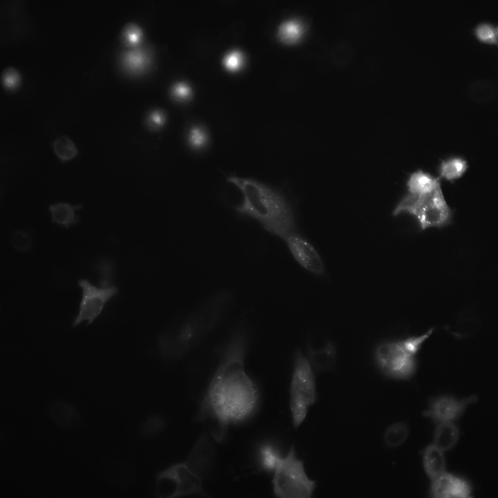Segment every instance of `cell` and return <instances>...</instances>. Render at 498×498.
Instances as JSON below:
<instances>
[{
  "label": "cell",
  "mask_w": 498,
  "mask_h": 498,
  "mask_svg": "<svg viewBox=\"0 0 498 498\" xmlns=\"http://www.w3.org/2000/svg\"><path fill=\"white\" fill-rule=\"evenodd\" d=\"M248 340L242 329L230 337L196 417V421H211L210 432L217 442L223 440L231 425L252 416L259 403L258 387L245 368Z\"/></svg>",
  "instance_id": "cell-1"
},
{
  "label": "cell",
  "mask_w": 498,
  "mask_h": 498,
  "mask_svg": "<svg viewBox=\"0 0 498 498\" xmlns=\"http://www.w3.org/2000/svg\"><path fill=\"white\" fill-rule=\"evenodd\" d=\"M227 180L238 188L242 196L241 202L234 206L237 213L256 220L283 240L295 232L293 211L279 191L251 178L229 176Z\"/></svg>",
  "instance_id": "cell-2"
},
{
  "label": "cell",
  "mask_w": 498,
  "mask_h": 498,
  "mask_svg": "<svg viewBox=\"0 0 498 498\" xmlns=\"http://www.w3.org/2000/svg\"><path fill=\"white\" fill-rule=\"evenodd\" d=\"M402 213L412 215L422 230L441 228L451 220V210L447 205L441 186L424 194L409 193L398 203L392 214Z\"/></svg>",
  "instance_id": "cell-3"
},
{
  "label": "cell",
  "mask_w": 498,
  "mask_h": 498,
  "mask_svg": "<svg viewBox=\"0 0 498 498\" xmlns=\"http://www.w3.org/2000/svg\"><path fill=\"white\" fill-rule=\"evenodd\" d=\"M317 399L315 377L311 365L300 350L294 355L289 387V405L292 422L298 427L306 417L309 408Z\"/></svg>",
  "instance_id": "cell-4"
},
{
  "label": "cell",
  "mask_w": 498,
  "mask_h": 498,
  "mask_svg": "<svg viewBox=\"0 0 498 498\" xmlns=\"http://www.w3.org/2000/svg\"><path fill=\"white\" fill-rule=\"evenodd\" d=\"M273 494L280 498H310L316 482L307 475L303 461L296 456L294 445L282 457L274 471Z\"/></svg>",
  "instance_id": "cell-5"
},
{
  "label": "cell",
  "mask_w": 498,
  "mask_h": 498,
  "mask_svg": "<svg viewBox=\"0 0 498 498\" xmlns=\"http://www.w3.org/2000/svg\"><path fill=\"white\" fill-rule=\"evenodd\" d=\"M374 354L380 371L390 378L408 379L415 372L416 355L406 348L403 340L382 342L376 347Z\"/></svg>",
  "instance_id": "cell-6"
},
{
  "label": "cell",
  "mask_w": 498,
  "mask_h": 498,
  "mask_svg": "<svg viewBox=\"0 0 498 498\" xmlns=\"http://www.w3.org/2000/svg\"><path fill=\"white\" fill-rule=\"evenodd\" d=\"M100 286L92 284L87 279H81L78 285L82 291L79 311L72 326L76 327L84 321L89 325L101 314L106 303L117 292L116 287L108 282H102Z\"/></svg>",
  "instance_id": "cell-7"
},
{
  "label": "cell",
  "mask_w": 498,
  "mask_h": 498,
  "mask_svg": "<svg viewBox=\"0 0 498 498\" xmlns=\"http://www.w3.org/2000/svg\"><path fill=\"white\" fill-rule=\"evenodd\" d=\"M477 400L474 395L462 399L447 395L436 397L430 400L423 415L438 424L453 422L462 415L469 404Z\"/></svg>",
  "instance_id": "cell-8"
},
{
  "label": "cell",
  "mask_w": 498,
  "mask_h": 498,
  "mask_svg": "<svg viewBox=\"0 0 498 498\" xmlns=\"http://www.w3.org/2000/svg\"><path fill=\"white\" fill-rule=\"evenodd\" d=\"M284 241L300 266L317 275L323 274L324 267L321 258L309 242L295 232L288 235Z\"/></svg>",
  "instance_id": "cell-9"
},
{
  "label": "cell",
  "mask_w": 498,
  "mask_h": 498,
  "mask_svg": "<svg viewBox=\"0 0 498 498\" xmlns=\"http://www.w3.org/2000/svg\"><path fill=\"white\" fill-rule=\"evenodd\" d=\"M175 481V498L187 496L207 495L202 486V479L191 471L184 462L172 464L163 470Z\"/></svg>",
  "instance_id": "cell-10"
},
{
  "label": "cell",
  "mask_w": 498,
  "mask_h": 498,
  "mask_svg": "<svg viewBox=\"0 0 498 498\" xmlns=\"http://www.w3.org/2000/svg\"><path fill=\"white\" fill-rule=\"evenodd\" d=\"M471 492L466 480L446 471L431 480L430 488V496L436 498H467Z\"/></svg>",
  "instance_id": "cell-11"
},
{
  "label": "cell",
  "mask_w": 498,
  "mask_h": 498,
  "mask_svg": "<svg viewBox=\"0 0 498 498\" xmlns=\"http://www.w3.org/2000/svg\"><path fill=\"white\" fill-rule=\"evenodd\" d=\"M213 447L208 436L202 434L185 461L189 469L202 479L212 465L214 454Z\"/></svg>",
  "instance_id": "cell-12"
},
{
  "label": "cell",
  "mask_w": 498,
  "mask_h": 498,
  "mask_svg": "<svg viewBox=\"0 0 498 498\" xmlns=\"http://www.w3.org/2000/svg\"><path fill=\"white\" fill-rule=\"evenodd\" d=\"M47 412L52 419L59 426L65 428H74L80 424L81 418L77 409L65 401H55L47 407Z\"/></svg>",
  "instance_id": "cell-13"
},
{
  "label": "cell",
  "mask_w": 498,
  "mask_h": 498,
  "mask_svg": "<svg viewBox=\"0 0 498 498\" xmlns=\"http://www.w3.org/2000/svg\"><path fill=\"white\" fill-rule=\"evenodd\" d=\"M423 463L426 474L431 480L446 471L444 452L432 444L424 450Z\"/></svg>",
  "instance_id": "cell-14"
},
{
  "label": "cell",
  "mask_w": 498,
  "mask_h": 498,
  "mask_svg": "<svg viewBox=\"0 0 498 498\" xmlns=\"http://www.w3.org/2000/svg\"><path fill=\"white\" fill-rule=\"evenodd\" d=\"M459 438V430L453 422L440 423L434 430L432 444L445 452L455 446Z\"/></svg>",
  "instance_id": "cell-15"
},
{
  "label": "cell",
  "mask_w": 498,
  "mask_h": 498,
  "mask_svg": "<svg viewBox=\"0 0 498 498\" xmlns=\"http://www.w3.org/2000/svg\"><path fill=\"white\" fill-rule=\"evenodd\" d=\"M81 207V205H72L67 202H58L51 205L49 210L52 221L68 228L78 222V217L76 212Z\"/></svg>",
  "instance_id": "cell-16"
},
{
  "label": "cell",
  "mask_w": 498,
  "mask_h": 498,
  "mask_svg": "<svg viewBox=\"0 0 498 498\" xmlns=\"http://www.w3.org/2000/svg\"><path fill=\"white\" fill-rule=\"evenodd\" d=\"M440 186L437 178L421 170L412 173L407 182L409 193L416 195L429 193Z\"/></svg>",
  "instance_id": "cell-17"
},
{
  "label": "cell",
  "mask_w": 498,
  "mask_h": 498,
  "mask_svg": "<svg viewBox=\"0 0 498 498\" xmlns=\"http://www.w3.org/2000/svg\"><path fill=\"white\" fill-rule=\"evenodd\" d=\"M409 435L407 425L403 422H396L386 428L383 436L384 442L389 447H397L405 442Z\"/></svg>",
  "instance_id": "cell-18"
},
{
  "label": "cell",
  "mask_w": 498,
  "mask_h": 498,
  "mask_svg": "<svg viewBox=\"0 0 498 498\" xmlns=\"http://www.w3.org/2000/svg\"><path fill=\"white\" fill-rule=\"evenodd\" d=\"M468 165L466 160L460 158H453L443 161L440 166V176L448 180L461 177L466 172Z\"/></svg>",
  "instance_id": "cell-19"
},
{
  "label": "cell",
  "mask_w": 498,
  "mask_h": 498,
  "mask_svg": "<svg viewBox=\"0 0 498 498\" xmlns=\"http://www.w3.org/2000/svg\"><path fill=\"white\" fill-rule=\"evenodd\" d=\"M53 152L62 162H66L74 159L78 153V150L74 142L67 136H61L52 143Z\"/></svg>",
  "instance_id": "cell-20"
},
{
  "label": "cell",
  "mask_w": 498,
  "mask_h": 498,
  "mask_svg": "<svg viewBox=\"0 0 498 498\" xmlns=\"http://www.w3.org/2000/svg\"><path fill=\"white\" fill-rule=\"evenodd\" d=\"M149 60L147 52L141 49L131 50L123 56V64L126 69L134 71L143 69L148 65Z\"/></svg>",
  "instance_id": "cell-21"
},
{
  "label": "cell",
  "mask_w": 498,
  "mask_h": 498,
  "mask_svg": "<svg viewBox=\"0 0 498 498\" xmlns=\"http://www.w3.org/2000/svg\"><path fill=\"white\" fill-rule=\"evenodd\" d=\"M494 82L487 80H478L472 83L469 90L470 96L476 101L483 102L493 97L496 90Z\"/></svg>",
  "instance_id": "cell-22"
},
{
  "label": "cell",
  "mask_w": 498,
  "mask_h": 498,
  "mask_svg": "<svg viewBox=\"0 0 498 498\" xmlns=\"http://www.w3.org/2000/svg\"><path fill=\"white\" fill-rule=\"evenodd\" d=\"M473 32L475 37L480 42L488 44H496L498 42V26L487 21H482L477 24Z\"/></svg>",
  "instance_id": "cell-23"
},
{
  "label": "cell",
  "mask_w": 498,
  "mask_h": 498,
  "mask_svg": "<svg viewBox=\"0 0 498 498\" xmlns=\"http://www.w3.org/2000/svg\"><path fill=\"white\" fill-rule=\"evenodd\" d=\"M260 455L262 465L268 471L274 472L282 458L276 449L269 445L261 447Z\"/></svg>",
  "instance_id": "cell-24"
},
{
  "label": "cell",
  "mask_w": 498,
  "mask_h": 498,
  "mask_svg": "<svg viewBox=\"0 0 498 498\" xmlns=\"http://www.w3.org/2000/svg\"><path fill=\"white\" fill-rule=\"evenodd\" d=\"M11 243L12 247L17 250L25 251L29 249L32 245V237L27 231H18L12 234Z\"/></svg>",
  "instance_id": "cell-25"
},
{
  "label": "cell",
  "mask_w": 498,
  "mask_h": 498,
  "mask_svg": "<svg viewBox=\"0 0 498 498\" xmlns=\"http://www.w3.org/2000/svg\"><path fill=\"white\" fill-rule=\"evenodd\" d=\"M244 55L240 51H230L225 55L223 62L227 69L234 71L239 69L244 62Z\"/></svg>",
  "instance_id": "cell-26"
},
{
  "label": "cell",
  "mask_w": 498,
  "mask_h": 498,
  "mask_svg": "<svg viewBox=\"0 0 498 498\" xmlns=\"http://www.w3.org/2000/svg\"><path fill=\"white\" fill-rule=\"evenodd\" d=\"M2 82L4 87L8 89H14L19 85V76L14 69L9 68L5 69L2 74Z\"/></svg>",
  "instance_id": "cell-27"
},
{
  "label": "cell",
  "mask_w": 498,
  "mask_h": 498,
  "mask_svg": "<svg viewBox=\"0 0 498 498\" xmlns=\"http://www.w3.org/2000/svg\"><path fill=\"white\" fill-rule=\"evenodd\" d=\"M124 35L127 42L131 44H135L138 43L141 38V32L137 26L131 25L126 28Z\"/></svg>",
  "instance_id": "cell-28"
},
{
  "label": "cell",
  "mask_w": 498,
  "mask_h": 498,
  "mask_svg": "<svg viewBox=\"0 0 498 498\" xmlns=\"http://www.w3.org/2000/svg\"><path fill=\"white\" fill-rule=\"evenodd\" d=\"M172 91L177 97L181 98L188 97L190 94L189 87L183 83H178L173 86Z\"/></svg>",
  "instance_id": "cell-29"
},
{
  "label": "cell",
  "mask_w": 498,
  "mask_h": 498,
  "mask_svg": "<svg viewBox=\"0 0 498 498\" xmlns=\"http://www.w3.org/2000/svg\"><path fill=\"white\" fill-rule=\"evenodd\" d=\"M163 421L160 418L157 417L149 419L146 423V429L150 428V431L152 432H156L160 429V427H162V426L164 424L162 422Z\"/></svg>",
  "instance_id": "cell-30"
}]
</instances>
